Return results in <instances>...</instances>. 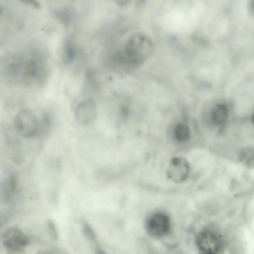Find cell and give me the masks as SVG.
Masks as SVG:
<instances>
[{
  "label": "cell",
  "instance_id": "6da1fadb",
  "mask_svg": "<svg viewBox=\"0 0 254 254\" xmlns=\"http://www.w3.org/2000/svg\"><path fill=\"white\" fill-rule=\"evenodd\" d=\"M4 71L8 77L27 85H39L47 77L46 64L40 58L23 59L14 57L4 64Z\"/></svg>",
  "mask_w": 254,
  "mask_h": 254
},
{
  "label": "cell",
  "instance_id": "7a4b0ae2",
  "mask_svg": "<svg viewBox=\"0 0 254 254\" xmlns=\"http://www.w3.org/2000/svg\"><path fill=\"white\" fill-rule=\"evenodd\" d=\"M152 49V43L148 38L137 35L127 42L125 48V58L130 64L139 65L148 58Z\"/></svg>",
  "mask_w": 254,
  "mask_h": 254
},
{
  "label": "cell",
  "instance_id": "3957f363",
  "mask_svg": "<svg viewBox=\"0 0 254 254\" xmlns=\"http://www.w3.org/2000/svg\"><path fill=\"white\" fill-rule=\"evenodd\" d=\"M13 124L17 131L25 138H32L41 133L40 121L30 110L19 111L14 117Z\"/></svg>",
  "mask_w": 254,
  "mask_h": 254
},
{
  "label": "cell",
  "instance_id": "277c9868",
  "mask_svg": "<svg viewBox=\"0 0 254 254\" xmlns=\"http://www.w3.org/2000/svg\"><path fill=\"white\" fill-rule=\"evenodd\" d=\"M3 246L12 252H19L28 245V237L20 230L11 227L5 230L1 236Z\"/></svg>",
  "mask_w": 254,
  "mask_h": 254
},
{
  "label": "cell",
  "instance_id": "5b68a950",
  "mask_svg": "<svg viewBox=\"0 0 254 254\" xmlns=\"http://www.w3.org/2000/svg\"><path fill=\"white\" fill-rule=\"evenodd\" d=\"M196 243L199 250L207 254L218 253L221 245L218 234L210 229H204L198 234Z\"/></svg>",
  "mask_w": 254,
  "mask_h": 254
},
{
  "label": "cell",
  "instance_id": "8992f818",
  "mask_svg": "<svg viewBox=\"0 0 254 254\" xmlns=\"http://www.w3.org/2000/svg\"><path fill=\"white\" fill-rule=\"evenodd\" d=\"M170 227V219L164 213L156 212L150 216L146 223L147 233L152 237L159 238L167 234Z\"/></svg>",
  "mask_w": 254,
  "mask_h": 254
},
{
  "label": "cell",
  "instance_id": "52a82bcc",
  "mask_svg": "<svg viewBox=\"0 0 254 254\" xmlns=\"http://www.w3.org/2000/svg\"><path fill=\"white\" fill-rule=\"evenodd\" d=\"M76 120L80 124L88 125L94 121L97 115V106L92 98H86L80 101L75 110Z\"/></svg>",
  "mask_w": 254,
  "mask_h": 254
},
{
  "label": "cell",
  "instance_id": "ba28073f",
  "mask_svg": "<svg viewBox=\"0 0 254 254\" xmlns=\"http://www.w3.org/2000/svg\"><path fill=\"white\" fill-rule=\"evenodd\" d=\"M189 172V163L181 157L173 158L167 169L168 178L175 183L184 181L188 177Z\"/></svg>",
  "mask_w": 254,
  "mask_h": 254
},
{
  "label": "cell",
  "instance_id": "9c48e42d",
  "mask_svg": "<svg viewBox=\"0 0 254 254\" xmlns=\"http://www.w3.org/2000/svg\"><path fill=\"white\" fill-rule=\"evenodd\" d=\"M228 116V107L225 104L222 103L216 105L211 113L212 122L217 126L223 125L226 121Z\"/></svg>",
  "mask_w": 254,
  "mask_h": 254
},
{
  "label": "cell",
  "instance_id": "30bf717a",
  "mask_svg": "<svg viewBox=\"0 0 254 254\" xmlns=\"http://www.w3.org/2000/svg\"><path fill=\"white\" fill-rule=\"evenodd\" d=\"M240 160L246 167H254V148L247 147L243 148L240 153Z\"/></svg>",
  "mask_w": 254,
  "mask_h": 254
},
{
  "label": "cell",
  "instance_id": "8fae6325",
  "mask_svg": "<svg viewBox=\"0 0 254 254\" xmlns=\"http://www.w3.org/2000/svg\"><path fill=\"white\" fill-rule=\"evenodd\" d=\"M175 137L177 141L183 142L188 140L190 136L189 127L184 124L176 126L174 130Z\"/></svg>",
  "mask_w": 254,
  "mask_h": 254
},
{
  "label": "cell",
  "instance_id": "7c38bea8",
  "mask_svg": "<svg viewBox=\"0 0 254 254\" xmlns=\"http://www.w3.org/2000/svg\"><path fill=\"white\" fill-rule=\"evenodd\" d=\"M64 54V62L66 64H70L75 57V51L74 48L70 45H67Z\"/></svg>",
  "mask_w": 254,
  "mask_h": 254
},
{
  "label": "cell",
  "instance_id": "4fadbf2b",
  "mask_svg": "<svg viewBox=\"0 0 254 254\" xmlns=\"http://www.w3.org/2000/svg\"><path fill=\"white\" fill-rule=\"evenodd\" d=\"M82 230L86 237L93 243L96 238L95 234L90 226L88 223L84 222L82 225Z\"/></svg>",
  "mask_w": 254,
  "mask_h": 254
},
{
  "label": "cell",
  "instance_id": "5bb4252c",
  "mask_svg": "<svg viewBox=\"0 0 254 254\" xmlns=\"http://www.w3.org/2000/svg\"><path fill=\"white\" fill-rule=\"evenodd\" d=\"M47 230L51 239L55 241L58 237V233L54 223L52 220H49L47 224Z\"/></svg>",
  "mask_w": 254,
  "mask_h": 254
},
{
  "label": "cell",
  "instance_id": "9a60e30c",
  "mask_svg": "<svg viewBox=\"0 0 254 254\" xmlns=\"http://www.w3.org/2000/svg\"><path fill=\"white\" fill-rule=\"evenodd\" d=\"M115 0L117 1V2H118V3L120 4H126L127 2H128V1L130 0Z\"/></svg>",
  "mask_w": 254,
  "mask_h": 254
},
{
  "label": "cell",
  "instance_id": "2e32d148",
  "mask_svg": "<svg viewBox=\"0 0 254 254\" xmlns=\"http://www.w3.org/2000/svg\"><path fill=\"white\" fill-rule=\"evenodd\" d=\"M253 120H254V115L253 116Z\"/></svg>",
  "mask_w": 254,
  "mask_h": 254
}]
</instances>
